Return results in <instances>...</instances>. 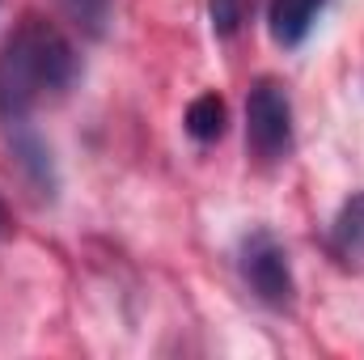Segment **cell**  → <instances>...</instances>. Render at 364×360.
<instances>
[{
	"mask_svg": "<svg viewBox=\"0 0 364 360\" xmlns=\"http://www.w3.org/2000/svg\"><path fill=\"white\" fill-rule=\"evenodd\" d=\"M81 81L77 47L43 17H26L0 47V123H30L47 102H60Z\"/></svg>",
	"mask_w": 364,
	"mask_h": 360,
	"instance_id": "1",
	"label": "cell"
},
{
	"mask_svg": "<svg viewBox=\"0 0 364 360\" xmlns=\"http://www.w3.org/2000/svg\"><path fill=\"white\" fill-rule=\"evenodd\" d=\"M246 149L255 162L275 166L292 153V102L279 81H255L246 97Z\"/></svg>",
	"mask_w": 364,
	"mask_h": 360,
	"instance_id": "2",
	"label": "cell"
},
{
	"mask_svg": "<svg viewBox=\"0 0 364 360\" xmlns=\"http://www.w3.org/2000/svg\"><path fill=\"white\" fill-rule=\"evenodd\" d=\"M242 280L250 284V292L272 305L284 309L292 301V268H288V250L275 242L267 229H255L242 242Z\"/></svg>",
	"mask_w": 364,
	"mask_h": 360,
	"instance_id": "3",
	"label": "cell"
},
{
	"mask_svg": "<svg viewBox=\"0 0 364 360\" xmlns=\"http://www.w3.org/2000/svg\"><path fill=\"white\" fill-rule=\"evenodd\" d=\"M326 4L331 0H272V13H267L272 38L279 47H301L309 38V30L318 26Z\"/></svg>",
	"mask_w": 364,
	"mask_h": 360,
	"instance_id": "4",
	"label": "cell"
},
{
	"mask_svg": "<svg viewBox=\"0 0 364 360\" xmlns=\"http://www.w3.org/2000/svg\"><path fill=\"white\" fill-rule=\"evenodd\" d=\"M4 132H9V144H13L17 166L26 170V179L34 182V191H38V195H55V166H51V153H47V144L30 132V123H13V127H4Z\"/></svg>",
	"mask_w": 364,
	"mask_h": 360,
	"instance_id": "5",
	"label": "cell"
},
{
	"mask_svg": "<svg viewBox=\"0 0 364 360\" xmlns=\"http://www.w3.org/2000/svg\"><path fill=\"white\" fill-rule=\"evenodd\" d=\"M331 246L343 263L364 268V195H352L339 216H335V229H331Z\"/></svg>",
	"mask_w": 364,
	"mask_h": 360,
	"instance_id": "6",
	"label": "cell"
},
{
	"mask_svg": "<svg viewBox=\"0 0 364 360\" xmlns=\"http://www.w3.org/2000/svg\"><path fill=\"white\" fill-rule=\"evenodd\" d=\"M225 123H229V110L216 93H203L186 106V136L199 140V144H212L225 136Z\"/></svg>",
	"mask_w": 364,
	"mask_h": 360,
	"instance_id": "7",
	"label": "cell"
},
{
	"mask_svg": "<svg viewBox=\"0 0 364 360\" xmlns=\"http://www.w3.org/2000/svg\"><path fill=\"white\" fill-rule=\"evenodd\" d=\"M60 9H64V17H68L81 34H90V38H102V34H106L110 0H60Z\"/></svg>",
	"mask_w": 364,
	"mask_h": 360,
	"instance_id": "8",
	"label": "cell"
},
{
	"mask_svg": "<svg viewBox=\"0 0 364 360\" xmlns=\"http://www.w3.org/2000/svg\"><path fill=\"white\" fill-rule=\"evenodd\" d=\"M246 9H250V0H208L212 30H216L220 38L237 34V30H242V21H246Z\"/></svg>",
	"mask_w": 364,
	"mask_h": 360,
	"instance_id": "9",
	"label": "cell"
},
{
	"mask_svg": "<svg viewBox=\"0 0 364 360\" xmlns=\"http://www.w3.org/2000/svg\"><path fill=\"white\" fill-rule=\"evenodd\" d=\"M9 233V208H4V199H0V238Z\"/></svg>",
	"mask_w": 364,
	"mask_h": 360,
	"instance_id": "10",
	"label": "cell"
}]
</instances>
